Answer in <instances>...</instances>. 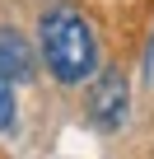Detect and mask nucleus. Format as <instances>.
I'll return each instance as SVG.
<instances>
[{"instance_id":"nucleus-4","label":"nucleus","mask_w":154,"mask_h":159,"mask_svg":"<svg viewBox=\"0 0 154 159\" xmlns=\"http://www.w3.org/2000/svg\"><path fill=\"white\" fill-rule=\"evenodd\" d=\"M14 126V84L10 80H0V131Z\"/></svg>"},{"instance_id":"nucleus-2","label":"nucleus","mask_w":154,"mask_h":159,"mask_svg":"<svg viewBox=\"0 0 154 159\" xmlns=\"http://www.w3.org/2000/svg\"><path fill=\"white\" fill-rule=\"evenodd\" d=\"M126 108H131V84H126V75L117 66L98 70L89 80V117L103 126V131H117L126 122Z\"/></svg>"},{"instance_id":"nucleus-1","label":"nucleus","mask_w":154,"mask_h":159,"mask_svg":"<svg viewBox=\"0 0 154 159\" xmlns=\"http://www.w3.org/2000/svg\"><path fill=\"white\" fill-rule=\"evenodd\" d=\"M37 42H42V61L51 70L56 84H84L98 70V38L89 28V19L70 5V0H56V5L42 10L37 19Z\"/></svg>"},{"instance_id":"nucleus-3","label":"nucleus","mask_w":154,"mask_h":159,"mask_svg":"<svg viewBox=\"0 0 154 159\" xmlns=\"http://www.w3.org/2000/svg\"><path fill=\"white\" fill-rule=\"evenodd\" d=\"M33 75V47L19 28H0V80H10V84H19V80Z\"/></svg>"}]
</instances>
